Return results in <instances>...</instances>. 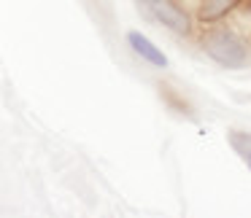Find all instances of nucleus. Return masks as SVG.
Instances as JSON below:
<instances>
[{"label": "nucleus", "instance_id": "nucleus-4", "mask_svg": "<svg viewBox=\"0 0 251 218\" xmlns=\"http://www.w3.org/2000/svg\"><path fill=\"white\" fill-rule=\"evenodd\" d=\"M127 41H130V46H132V51H135L138 57H143L146 62H151V65H157V67H165L168 65V60H165V54L157 49V46L151 44L149 38H143L141 33H135V30H130L127 33Z\"/></svg>", "mask_w": 251, "mask_h": 218}, {"label": "nucleus", "instance_id": "nucleus-1", "mask_svg": "<svg viewBox=\"0 0 251 218\" xmlns=\"http://www.w3.org/2000/svg\"><path fill=\"white\" fill-rule=\"evenodd\" d=\"M202 49H205V54L211 57L213 62H219V65H224V67H246L251 62L249 44H246L238 33H232V30H227V27H216V30H211V33H205Z\"/></svg>", "mask_w": 251, "mask_h": 218}, {"label": "nucleus", "instance_id": "nucleus-5", "mask_svg": "<svg viewBox=\"0 0 251 218\" xmlns=\"http://www.w3.org/2000/svg\"><path fill=\"white\" fill-rule=\"evenodd\" d=\"M227 143L232 146V151H235V153H238V156L246 162V167L251 170V132H243V130H229V132H227Z\"/></svg>", "mask_w": 251, "mask_h": 218}, {"label": "nucleus", "instance_id": "nucleus-3", "mask_svg": "<svg viewBox=\"0 0 251 218\" xmlns=\"http://www.w3.org/2000/svg\"><path fill=\"white\" fill-rule=\"evenodd\" d=\"M243 0H200L197 6V19L205 24H213V22H222L229 11L240 6Z\"/></svg>", "mask_w": 251, "mask_h": 218}, {"label": "nucleus", "instance_id": "nucleus-2", "mask_svg": "<svg viewBox=\"0 0 251 218\" xmlns=\"http://www.w3.org/2000/svg\"><path fill=\"white\" fill-rule=\"evenodd\" d=\"M141 3L165 30L176 35H192V17L178 0H141Z\"/></svg>", "mask_w": 251, "mask_h": 218}]
</instances>
